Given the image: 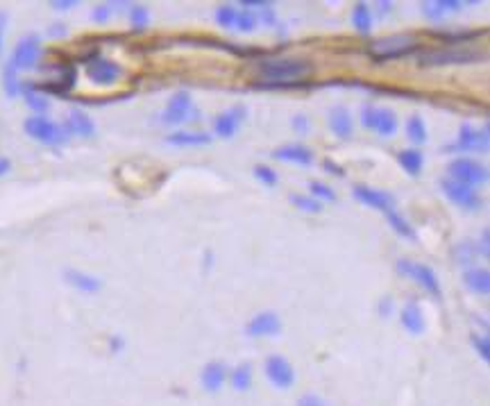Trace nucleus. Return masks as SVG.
Wrapping results in <instances>:
<instances>
[{
    "label": "nucleus",
    "mask_w": 490,
    "mask_h": 406,
    "mask_svg": "<svg viewBox=\"0 0 490 406\" xmlns=\"http://www.w3.org/2000/svg\"><path fill=\"white\" fill-rule=\"evenodd\" d=\"M64 279L66 284H70V286L82 293H98L102 288V281L98 277L89 275V272H82V270H73V268L64 270Z\"/></svg>",
    "instance_id": "obj_23"
},
{
    "label": "nucleus",
    "mask_w": 490,
    "mask_h": 406,
    "mask_svg": "<svg viewBox=\"0 0 490 406\" xmlns=\"http://www.w3.org/2000/svg\"><path fill=\"white\" fill-rule=\"evenodd\" d=\"M211 139L213 137L209 132H172L170 137H166V144L175 148H200L209 146Z\"/></svg>",
    "instance_id": "obj_22"
},
{
    "label": "nucleus",
    "mask_w": 490,
    "mask_h": 406,
    "mask_svg": "<svg viewBox=\"0 0 490 406\" xmlns=\"http://www.w3.org/2000/svg\"><path fill=\"white\" fill-rule=\"evenodd\" d=\"M272 159L286 161V164H298V166H311L313 164V150L302 144H289L277 150H272Z\"/></svg>",
    "instance_id": "obj_17"
},
{
    "label": "nucleus",
    "mask_w": 490,
    "mask_h": 406,
    "mask_svg": "<svg viewBox=\"0 0 490 406\" xmlns=\"http://www.w3.org/2000/svg\"><path fill=\"white\" fill-rule=\"evenodd\" d=\"M397 161H400V166L408 172V175L417 177L425 166V155L417 148H408V150L397 152Z\"/></svg>",
    "instance_id": "obj_26"
},
{
    "label": "nucleus",
    "mask_w": 490,
    "mask_h": 406,
    "mask_svg": "<svg viewBox=\"0 0 490 406\" xmlns=\"http://www.w3.org/2000/svg\"><path fill=\"white\" fill-rule=\"evenodd\" d=\"M352 25L359 30L361 34L372 32V9L365 3H356L352 9Z\"/></svg>",
    "instance_id": "obj_29"
},
{
    "label": "nucleus",
    "mask_w": 490,
    "mask_h": 406,
    "mask_svg": "<svg viewBox=\"0 0 490 406\" xmlns=\"http://www.w3.org/2000/svg\"><path fill=\"white\" fill-rule=\"evenodd\" d=\"M130 23H132V30H137V32H143V30H146L148 23H150V12H148V7H143V5H132V7H130Z\"/></svg>",
    "instance_id": "obj_34"
},
{
    "label": "nucleus",
    "mask_w": 490,
    "mask_h": 406,
    "mask_svg": "<svg viewBox=\"0 0 490 406\" xmlns=\"http://www.w3.org/2000/svg\"><path fill=\"white\" fill-rule=\"evenodd\" d=\"M352 196L361 202V205L370 207V209H377V211H391L395 209V196L388 191H382V189H372V186H365V184H354L352 189Z\"/></svg>",
    "instance_id": "obj_15"
},
{
    "label": "nucleus",
    "mask_w": 490,
    "mask_h": 406,
    "mask_svg": "<svg viewBox=\"0 0 490 406\" xmlns=\"http://www.w3.org/2000/svg\"><path fill=\"white\" fill-rule=\"evenodd\" d=\"M311 64L304 62V59H265L259 64V75L263 80H268V84H286L293 82V80H302L304 75H309Z\"/></svg>",
    "instance_id": "obj_1"
},
{
    "label": "nucleus",
    "mask_w": 490,
    "mask_h": 406,
    "mask_svg": "<svg viewBox=\"0 0 490 406\" xmlns=\"http://www.w3.org/2000/svg\"><path fill=\"white\" fill-rule=\"evenodd\" d=\"M477 252L482 257H486L488 259V229H484V236L479 239V248H477Z\"/></svg>",
    "instance_id": "obj_48"
},
{
    "label": "nucleus",
    "mask_w": 490,
    "mask_h": 406,
    "mask_svg": "<svg viewBox=\"0 0 490 406\" xmlns=\"http://www.w3.org/2000/svg\"><path fill=\"white\" fill-rule=\"evenodd\" d=\"M9 168H12V161L5 159V157H0V175H7Z\"/></svg>",
    "instance_id": "obj_50"
},
{
    "label": "nucleus",
    "mask_w": 490,
    "mask_h": 406,
    "mask_svg": "<svg viewBox=\"0 0 490 406\" xmlns=\"http://www.w3.org/2000/svg\"><path fill=\"white\" fill-rule=\"evenodd\" d=\"M484 32H479V30H475V32H467V30H456V32H436L438 39H443L445 44H463V42H472V39L482 37Z\"/></svg>",
    "instance_id": "obj_35"
},
{
    "label": "nucleus",
    "mask_w": 490,
    "mask_h": 406,
    "mask_svg": "<svg viewBox=\"0 0 490 406\" xmlns=\"http://www.w3.org/2000/svg\"><path fill=\"white\" fill-rule=\"evenodd\" d=\"M298 406H329L322 398H318V395H304V398L298 402Z\"/></svg>",
    "instance_id": "obj_45"
},
{
    "label": "nucleus",
    "mask_w": 490,
    "mask_h": 406,
    "mask_svg": "<svg viewBox=\"0 0 490 406\" xmlns=\"http://www.w3.org/2000/svg\"><path fill=\"white\" fill-rule=\"evenodd\" d=\"M472 345H475V350L479 352V357H482L484 361L490 359V341H488V336H482V334H472Z\"/></svg>",
    "instance_id": "obj_41"
},
{
    "label": "nucleus",
    "mask_w": 490,
    "mask_h": 406,
    "mask_svg": "<svg viewBox=\"0 0 490 406\" xmlns=\"http://www.w3.org/2000/svg\"><path fill=\"white\" fill-rule=\"evenodd\" d=\"M202 386L204 391L209 393H218L222 388L225 379H227V365H225L222 361H211L202 368Z\"/></svg>",
    "instance_id": "obj_21"
},
{
    "label": "nucleus",
    "mask_w": 490,
    "mask_h": 406,
    "mask_svg": "<svg viewBox=\"0 0 490 406\" xmlns=\"http://www.w3.org/2000/svg\"><path fill=\"white\" fill-rule=\"evenodd\" d=\"M5 25H7V14L0 12V50H3V37H5Z\"/></svg>",
    "instance_id": "obj_49"
},
{
    "label": "nucleus",
    "mask_w": 490,
    "mask_h": 406,
    "mask_svg": "<svg viewBox=\"0 0 490 406\" xmlns=\"http://www.w3.org/2000/svg\"><path fill=\"white\" fill-rule=\"evenodd\" d=\"M252 172H254V177H257L263 186H275V184H277V182H279V175H277V172H275L270 166L257 164V166L252 168Z\"/></svg>",
    "instance_id": "obj_40"
},
{
    "label": "nucleus",
    "mask_w": 490,
    "mask_h": 406,
    "mask_svg": "<svg viewBox=\"0 0 490 406\" xmlns=\"http://www.w3.org/2000/svg\"><path fill=\"white\" fill-rule=\"evenodd\" d=\"M50 5H53L55 9H59V12H66V9L75 7L77 3H75V0H53Z\"/></svg>",
    "instance_id": "obj_47"
},
{
    "label": "nucleus",
    "mask_w": 490,
    "mask_h": 406,
    "mask_svg": "<svg viewBox=\"0 0 490 406\" xmlns=\"http://www.w3.org/2000/svg\"><path fill=\"white\" fill-rule=\"evenodd\" d=\"M279 331H282V318L275 311H261L257 316H252L250 322L245 324V336H250V338L277 336Z\"/></svg>",
    "instance_id": "obj_14"
},
{
    "label": "nucleus",
    "mask_w": 490,
    "mask_h": 406,
    "mask_svg": "<svg viewBox=\"0 0 490 406\" xmlns=\"http://www.w3.org/2000/svg\"><path fill=\"white\" fill-rule=\"evenodd\" d=\"M232 386L239 393H245L252 386V365L250 363H241L237 370L232 372Z\"/></svg>",
    "instance_id": "obj_31"
},
{
    "label": "nucleus",
    "mask_w": 490,
    "mask_h": 406,
    "mask_svg": "<svg viewBox=\"0 0 490 406\" xmlns=\"http://www.w3.org/2000/svg\"><path fill=\"white\" fill-rule=\"evenodd\" d=\"M263 370H265V377H268V381L275 386V388H279V391L291 388V386L295 383L293 365L286 361L284 357H279V354H270V357L265 359Z\"/></svg>",
    "instance_id": "obj_13"
},
{
    "label": "nucleus",
    "mask_w": 490,
    "mask_h": 406,
    "mask_svg": "<svg viewBox=\"0 0 490 406\" xmlns=\"http://www.w3.org/2000/svg\"><path fill=\"white\" fill-rule=\"evenodd\" d=\"M84 73L94 84L111 87L122 77V66L114 59H107L102 55H91L84 62Z\"/></svg>",
    "instance_id": "obj_6"
},
{
    "label": "nucleus",
    "mask_w": 490,
    "mask_h": 406,
    "mask_svg": "<svg viewBox=\"0 0 490 406\" xmlns=\"http://www.w3.org/2000/svg\"><path fill=\"white\" fill-rule=\"evenodd\" d=\"M379 7H382V14H388V9H393V5H391V3H382Z\"/></svg>",
    "instance_id": "obj_53"
},
{
    "label": "nucleus",
    "mask_w": 490,
    "mask_h": 406,
    "mask_svg": "<svg viewBox=\"0 0 490 406\" xmlns=\"http://www.w3.org/2000/svg\"><path fill=\"white\" fill-rule=\"evenodd\" d=\"M289 200H291V205L306 211V214H320L322 211V205L318 200H313L311 196H298V193H293Z\"/></svg>",
    "instance_id": "obj_36"
},
{
    "label": "nucleus",
    "mask_w": 490,
    "mask_h": 406,
    "mask_svg": "<svg viewBox=\"0 0 490 406\" xmlns=\"http://www.w3.org/2000/svg\"><path fill=\"white\" fill-rule=\"evenodd\" d=\"M198 111L193 109V100L189 91H177L172 94L166 109L161 111V123L166 125H180L184 120H191V116H196Z\"/></svg>",
    "instance_id": "obj_10"
},
{
    "label": "nucleus",
    "mask_w": 490,
    "mask_h": 406,
    "mask_svg": "<svg viewBox=\"0 0 490 406\" xmlns=\"http://www.w3.org/2000/svg\"><path fill=\"white\" fill-rule=\"evenodd\" d=\"M216 23L225 30H234V25H237V16H239V9L234 5H220L216 9Z\"/></svg>",
    "instance_id": "obj_33"
},
{
    "label": "nucleus",
    "mask_w": 490,
    "mask_h": 406,
    "mask_svg": "<svg viewBox=\"0 0 490 406\" xmlns=\"http://www.w3.org/2000/svg\"><path fill=\"white\" fill-rule=\"evenodd\" d=\"M361 123L363 127L377 132L379 137L388 139V137H395L397 134V116L393 109L388 107H372V105H363L361 109Z\"/></svg>",
    "instance_id": "obj_5"
},
{
    "label": "nucleus",
    "mask_w": 490,
    "mask_h": 406,
    "mask_svg": "<svg viewBox=\"0 0 490 406\" xmlns=\"http://www.w3.org/2000/svg\"><path fill=\"white\" fill-rule=\"evenodd\" d=\"M441 189L443 193L447 196L449 202H454V205L458 209H465V211H479L484 205V200L479 198V193L472 189V186H465L461 184V182H456V179H441Z\"/></svg>",
    "instance_id": "obj_9"
},
{
    "label": "nucleus",
    "mask_w": 490,
    "mask_h": 406,
    "mask_svg": "<svg viewBox=\"0 0 490 406\" xmlns=\"http://www.w3.org/2000/svg\"><path fill=\"white\" fill-rule=\"evenodd\" d=\"M406 137H408V141H413L415 146L427 144L429 132H427V125H425V120L420 116H411L406 120Z\"/></svg>",
    "instance_id": "obj_30"
},
{
    "label": "nucleus",
    "mask_w": 490,
    "mask_h": 406,
    "mask_svg": "<svg viewBox=\"0 0 490 406\" xmlns=\"http://www.w3.org/2000/svg\"><path fill=\"white\" fill-rule=\"evenodd\" d=\"M245 118H248V107L237 105L213 118V132H216V137L220 139H232L239 132V127L245 123Z\"/></svg>",
    "instance_id": "obj_16"
},
{
    "label": "nucleus",
    "mask_w": 490,
    "mask_h": 406,
    "mask_svg": "<svg viewBox=\"0 0 490 406\" xmlns=\"http://www.w3.org/2000/svg\"><path fill=\"white\" fill-rule=\"evenodd\" d=\"M257 23H259L257 14H254L252 9H239L234 30H239V32H254V30H257Z\"/></svg>",
    "instance_id": "obj_37"
},
{
    "label": "nucleus",
    "mask_w": 490,
    "mask_h": 406,
    "mask_svg": "<svg viewBox=\"0 0 490 406\" xmlns=\"http://www.w3.org/2000/svg\"><path fill=\"white\" fill-rule=\"evenodd\" d=\"M327 125H329L332 134L339 139H350L354 132V118L347 107H334L329 111V118H327Z\"/></svg>",
    "instance_id": "obj_19"
},
{
    "label": "nucleus",
    "mask_w": 490,
    "mask_h": 406,
    "mask_svg": "<svg viewBox=\"0 0 490 406\" xmlns=\"http://www.w3.org/2000/svg\"><path fill=\"white\" fill-rule=\"evenodd\" d=\"M386 220H388V225H391V229L395 231V234H400L402 239H408V241H415V229L413 225L408 222L400 211H386Z\"/></svg>",
    "instance_id": "obj_28"
},
{
    "label": "nucleus",
    "mask_w": 490,
    "mask_h": 406,
    "mask_svg": "<svg viewBox=\"0 0 490 406\" xmlns=\"http://www.w3.org/2000/svg\"><path fill=\"white\" fill-rule=\"evenodd\" d=\"M50 34H53V37H61V34H66V30L61 27V25H55V30H50Z\"/></svg>",
    "instance_id": "obj_51"
},
{
    "label": "nucleus",
    "mask_w": 490,
    "mask_h": 406,
    "mask_svg": "<svg viewBox=\"0 0 490 406\" xmlns=\"http://www.w3.org/2000/svg\"><path fill=\"white\" fill-rule=\"evenodd\" d=\"M39 55H41V39L37 34H27L16 44L9 64H12L16 70H30V68L37 66Z\"/></svg>",
    "instance_id": "obj_12"
},
{
    "label": "nucleus",
    "mask_w": 490,
    "mask_h": 406,
    "mask_svg": "<svg viewBox=\"0 0 490 406\" xmlns=\"http://www.w3.org/2000/svg\"><path fill=\"white\" fill-rule=\"evenodd\" d=\"M486 55L482 50H472V48H434V50H422L417 62L420 66H461V64H475L482 62Z\"/></svg>",
    "instance_id": "obj_2"
},
{
    "label": "nucleus",
    "mask_w": 490,
    "mask_h": 406,
    "mask_svg": "<svg viewBox=\"0 0 490 406\" xmlns=\"http://www.w3.org/2000/svg\"><path fill=\"white\" fill-rule=\"evenodd\" d=\"M111 16V5H100L94 9V14H91V18H94L96 23H107Z\"/></svg>",
    "instance_id": "obj_42"
},
{
    "label": "nucleus",
    "mask_w": 490,
    "mask_h": 406,
    "mask_svg": "<svg viewBox=\"0 0 490 406\" xmlns=\"http://www.w3.org/2000/svg\"><path fill=\"white\" fill-rule=\"evenodd\" d=\"M447 172H449V179H456V182H461V184L472 186V189L477 184H486L488 182V168L482 166L475 159H467V157H458L454 161H449Z\"/></svg>",
    "instance_id": "obj_7"
},
{
    "label": "nucleus",
    "mask_w": 490,
    "mask_h": 406,
    "mask_svg": "<svg viewBox=\"0 0 490 406\" xmlns=\"http://www.w3.org/2000/svg\"><path fill=\"white\" fill-rule=\"evenodd\" d=\"M20 94L25 96L27 107L37 111V116H44L46 111L50 109L48 98H46L44 94H39V89H37V87H32V84H20Z\"/></svg>",
    "instance_id": "obj_27"
},
{
    "label": "nucleus",
    "mask_w": 490,
    "mask_h": 406,
    "mask_svg": "<svg viewBox=\"0 0 490 406\" xmlns=\"http://www.w3.org/2000/svg\"><path fill=\"white\" fill-rule=\"evenodd\" d=\"M479 255L477 252V248H472V243H458V246L454 248V257H456V261L461 263V266H470V263L475 261V257Z\"/></svg>",
    "instance_id": "obj_39"
},
{
    "label": "nucleus",
    "mask_w": 490,
    "mask_h": 406,
    "mask_svg": "<svg viewBox=\"0 0 490 406\" xmlns=\"http://www.w3.org/2000/svg\"><path fill=\"white\" fill-rule=\"evenodd\" d=\"M397 272L404 275V277H411L413 281H417L427 293H432V296H436V298L441 296V281H438V275L434 272V268H429L427 263L400 259V261H397Z\"/></svg>",
    "instance_id": "obj_8"
},
{
    "label": "nucleus",
    "mask_w": 490,
    "mask_h": 406,
    "mask_svg": "<svg viewBox=\"0 0 490 406\" xmlns=\"http://www.w3.org/2000/svg\"><path fill=\"white\" fill-rule=\"evenodd\" d=\"M309 191H311V198L313 200H325V202H336V191L332 186L322 184L318 179H311L309 182Z\"/></svg>",
    "instance_id": "obj_38"
},
{
    "label": "nucleus",
    "mask_w": 490,
    "mask_h": 406,
    "mask_svg": "<svg viewBox=\"0 0 490 406\" xmlns=\"http://www.w3.org/2000/svg\"><path fill=\"white\" fill-rule=\"evenodd\" d=\"M463 284L477 293V296H488L490 293V272L486 268H467L463 272Z\"/></svg>",
    "instance_id": "obj_24"
},
{
    "label": "nucleus",
    "mask_w": 490,
    "mask_h": 406,
    "mask_svg": "<svg viewBox=\"0 0 490 406\" xmlns=\"http://www.w3.org/2000/svg\"><path fill=\"white\" fill-rule=\"evenodd\" d=\"M23 129L27 132V137H32L34 141H39V144H46V146H61V144H66V139H68L64 125H59V123H55V120H50L46 116L25 118Z\"/></svg>",
    "instance_id": "obj_4"
},
{
    "label": "nucleus",
    "mask_w": 490,
    "mask_h": 406,
    "mask_svg": "<svg viewBox=\"0 0 490 406\" xmlns=\"http://www.w3.org/2000/svg\"><path fill=\"white\" fill-rule=\"evenodd\" d=\"M447 152H486L488 150V127L484 129H477L472 125L463 123L461 127H458V139L456 144L443 148Z\"/></svg>",
    "instance_id": "obj_11"
},
{
    "label": "nucleus",
    "mask_w": 490,
    "mask_h": 406,
    "mask_svg": "<svg viewBox=\"0 0 490 406\" xmlns=\"http://www.w3.org/2000/svg\"><path fill=\"white\" fill-rule=\"evenodd\" d=\"M122 348V341L120 338H111V350H120Z\"/></svg>",
    "instance_id": "obj_52"
},
{
    "label": "nucleus",
    "mask_w": 490,
    "mask_h": 406,
    "mask_svg": "<svg viewBox=\"0 0 490 406\" xmlns=\"http://www.w3.org/2000/svg\"><path fill=\"white\" fill-rule=\"evenodd\" d=\"M291 125H293V129L295 132H300V134H306V132H309V118H306L304 114H298V116H293V120H291Z\"/></svg>",
    "instance_id": "obj_43"
},
{
    "label": "nucleus",
    "mask_w": 490,
    "mask_h": 406,
    "mask_svg": "<svg viewBox=\"0 0 490 406\" xmlns=\"http://www.w3.org/2000/svg\"><path fill=\"white\" fill-rule=\"evenodd\" d=\"M379 313H382V318H388L393 313V298H384L382 304H379Z\"/></svg>",
    "instance_id": "obj_46"
},
{
    "label": "nucleus",
    "mask_w": 490,
    "mask_h": 406,
    "mask_svg": "<svg viewBox=\"0 0 490 406\" xmlns=\"http://www.w3.org/2000/svg\"><path fill=\"white\" fill-rule=\"evenodd\" d=\"M413 50H417V42L413 34H393V37H384L377 39L370 44V59L377 64L384 62H393V59H402L406 55H411Z\"/></svg>",
    "instance_id": "obj_3"
},
{
    "label": "nucleus",
    "mask_w": 490,
    "mask_h": 406,
    "mask_svg": "<svg viewBox=\"0 0 490 406\" xmlns=\"http://www.w3.org/2000/svg\"><path fill=\"white\" fill-rule=\"evenodd\" d=\"M322 168L329 172V175H336V177H343L345 175V168L343 166H339V164H334L332 159H325L322 161Z\"/></svg>",
    "instance_id": "obj_44"
},
{
    "label": "nucleus",
    "mask_w": 490,
    "mask_h": 406,
    "mask_svg": "<svg viewBox=\"0 0 490 406\" xmlns=\"http://www.w3.org/2000/svg\"><path fill=\"white\" fill-rule=\"evenodd\" d=\"M3 87H5V94L9 98H16L20 94V82H18V70L7 62L5 70H3Z\"/></svg>",
    "instance_id": "obj_32"
},
{
    "label": "nucleus",
    "mask_w": 490,
    "mask_h": 406,
    "mask_svg": "<svg viewBox=\"0 0 490 406\" xmlns=\"http://www.w3.org/2000/svg\"><path fill=\"white\" fill-rule=\"evenodd\" d=\"M400 322L402 327L413 334V336H420V334H425V313L420 309V304H417L415 300H408L404 307H402V313H400Z\"/></svg>",
    "instance_id": "obj_20"
},
{
    "label": "nucleus",
    "mask_w": 490,
    "mask_h": 406,
    "mask_svg": "<svg viewBox=\"0 0 490 406\" xmlns=\"http://www.w3.org/2000/svg\"><path fill=\"white\" fill-rule=\"evenodd\" d=\"M64 129H66L68 137L73 134V137H82V139H91L96 134V123L82 109H70L66 123H64Z\"/></svg>",
    "instance_id": "obj_18"
},
{
    "label": "nucleus",
    "mask_w": 490,
    "mask_h": 406,
    "mask_svg": "<svg viewBox=\"0 0 490 406\" xmlns=\"http://www.w3.org/2000/svg\"><path fill=\"white\" fill-rule=\"evenodd\" d=\"M461 9H463V3H458V0H436V3L422 5V14L429 21H441L447 12H461Z\"/></svg>",
    "instance_id": "obj_25"
}]
</instances>
